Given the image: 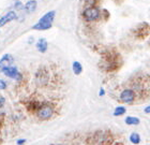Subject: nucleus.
<instances>
[{
	"mask_svg": "<svg viewBox=\"0 0 150 145\" xmlns=\"http://www.w3.org/2000/svg\"><path fill=\"white\" fill-rule=\"evenodd\" d=\"M0 84H1V89H6V82H4V81H3V80H1V81H0Z\"/></svg>",
	"mask_w": 150,
	"mask_h": 145,
	"instance_id": "nucleus-21",
	"label": "nucleus"
},
{
	"mask_svg": "<svg viewBox=\"0 0 150 145\" xmlns=\"http://www.w3.org/2000/svg\"><path fill=\"white\" fill-rule=\"evenodd\" d=\"M144 112H145V113H146V114H150V105H148V107H145Z\"/></svg>",
	"mask_w": 150,
	"mask_h": 145,
	"instance_id": "nucleus-23",
	"label": "nucleus"
},
{
	"mask_svg": "<svg viewBox=\"0 0 150 145\" xmlns=\"http://www.w3.org/2000/svg\"><path fill=\"white\" fill-rule=\"evenodd\" d=\"M125 123L129 126H135V125H139L141 123V120L138 117H135V116H127L125 119Z\"/></svg>",
	"mask_w": 150,
	"mask_h": 145,
	"instance_id": "nucleus-14",
	"label": "nucleus"
},
{
	"mask_svg": "<svg viewBox=\"0 0 150 145\" xmlns=\"http://www.w3.org/2000/svg\"><path fill=\"white\" fill-rule=\"evenodd\" d=\"M57 145H62V144H57Z\"/></svg>",
	"mask_w": 150,
	"mask_h": 145,
	"instance_id": "nucleus-27",
	"label": "nucleus"
},
{
	"mask_svg": "<svg viewBox=\"0 0 150 145\" xmlns=\"http://www.w3.org/2000/svg\"><path fill=\"white\" fill-rule=\"evenodd\" d=\"M104 94H105V92H104V89H103V88H101V89H100V92H99V95H100V96H104Z\"/></svg>",
	"mask_w": 150,
	"mask_h": 145,
	"instance_id": "nucleus-25",
	"label": "nucleus"
},
{
	"mask_svg": "<svg viewBox=\"0 0 150 145\" xmlns=\"http://www.w3.org/2000/svg\"><path fill=\"white\" fill-rule=\"evenodd\" d=\"M54 114V107L48 103H44L41 109L38 111V117L42 120H46V119H50V117L53 116Z\"/></svg>",
	"mask_w": 150,
	"mask_h": 145,
	"instance_id": "nucleus-6",
	"label": "nucleus"
},
{
	"mask_svg": "<svg viewBox=\"0 0 150 145\" xmlns=\"http://www.w3.org/2000/svg\"><path fill=\"white\" fill-rule=\"evenodd\" d=\"M1 71L2 73H4L6 76L9 77H12V79L15 80H21L22 79V74L18 72V70L16 67H2L1 68Z\"/></svg>",
	"mask_w": 150,
	"mask_h": 145,
	"instance_id": "nucleus-9",
	"label": "nucleus"
},
{
	"mask_svg": "<svg viewBox=\"0 0 150 145\" xmlns=\"http://www.w3.org/2000/svg\"><path fill=\"white\" fill-rule=\"evenodd\" d=\"M130 142L135 145L139 144L141 143V136L137 132H132L131 136H130Z\"/></svg>",
	"mask_w": 150,
	"mask_h": 145,
	"instance_id": "nucleus-16",
	"label": "nucleus"
},
{
	"mask_svg": "<svg viewBox=\"0 0 150 145\" xmlns=\"http://www.w3.org/2000/svg\"><path fill=\"white\" fill-rule=\"evenodd\" d=\"M14 6H15V9H21V8L23 6V4L19 0H15V2H14Z\"/></svg>",
	"mask_w": 150,
	"mask_h": 145,
	"instance_id": "nucleus-19",
	"label": "nucleus"
},
{
	"mask_svg": "<svg viewBox=\"0 0 150 145\" xmlns=\"http://www.w3.org/2000/svg\"><path fill=\"white\" fill-rule=\"evenodd\" d=\"M3 104H4V98L1 96V98H0V105H1V107H3Z\"/></svg>",
	"mask_w": 150,
	"mask_h": 145,
	"instance_id": "nucleus-24",
	"label": "nucleus"
},
{
	"mask_svg": "<svg viewBox=\"0 0 150 145\" xmlns=\"http://www.w3.org/2000/svg\"><path fill=\"white\" fill-rule=\"evenodd\" d=\"M72 68H73V72H74L75 75H79V74L83 72V67H81V63H78V61H74V63H73Z\"/></svg>",
	"mask_w": 150,
	"mask_h": 145,
	"instance_id": "nucleus-15",
	"label": "nucleus"
},
{
	"mask_svg": "<svg viewBox=\"0 0 150 145\" xmlns=\"http://www.w3.org/2000/svg\"><path fill=\"white\" fill-rule=\"evenodd\" d=\"M112 145H123V143H121V142H115V143H112Z\"/></svg>",
	"mask_w": 150,
	"mask_h": 145,
	"instance_id": "nucleus-26",
	"label": "nucleus"
},
{
	"mask_svg": "<svg viewBox=\"0 0 150 145\" xmlns=\"http://www.w3.org/2000/svg\"><path fill=\"white\" fill-rule=\"evenodd\" d=\"M125 113V107H117L114 111V116H121Z\"/></svg>",
	"mask_w": 150,
	"mask_h": 145,
	"instance_id": "nucleus-18",
	"label": "nucleus"
},
{
	"mask_svg": "<svg viewBox=\"0 0 150 145\" xmlns=\"http://www.w3.org/2000/svg\"><path fill=\"white\" fill-rule=\"evenodd\" d=\"M100 10L96 6H89L87 9H85L83 12V16L87 22H94L100 17Z\"/></svg>",
	"mask_w": 150,
	"mask_h": 145,
	"instance_id": "nucleus-5",
	"label": "nucleus"
},
{
	"mask_svg": "<svg viewBox=\"0 0 150 145\" xmlns=\"http://www.w3.org/2000/svg\"><path fill=\"white\" fill-rule=\"evenodd\" d=\"M37 6H38V3L35 0H30V1H28V2L26 3L25 8L28 12H33V11L37 9Z\"/></svg>",
	"mask_w": 150,
	"mask_h": 145,
	"instance_id": "nucleus-17",
	"label": "nucleus"
},
{
	"mask_svg": "<svg viewBox=\"0 0 150 145\" xmlns=\"http://www.w3.org/2000/svg\"><path fill=\"white\" fill-rule=\"evenodd\" d=\"M55 15H56V11H50V12L45 13L42 17L40 18V21L32 26V29L35 30H47V29L52 28L55 19Z\"/></svg>",
	"mask_w": 150,
	"mask_h": 145,
	"instance_id": "nucleus-3",
	"label": "nucleus"
},
{
	"mask_svg": "<svg viewBox=\"0 0 150 145\" xmlns=\"http://www.w3.org/2000/svg\"><path fill=\"white\" fill-rule=\"evenodd\" d=\"M16 17H17L16 13L14 12V11H10V12L6 13V15H3L2 17H1V22H0V25L4 26L6 24H8V23L12 22V21L16 19Z\"/></svg>",
	"mask_w": 150,
	"mask_h": 145,
	"instance_id": "nucleus-11",
	"label": "nucleus"
},
{
	"mask_svg": "<svg viewBox=\"0 0 150 145\" xmlns=\"http://www.w3.org/2000/svg\"><path fill=\"white\" fill-rule=\"evenodd\" d=\"M47 48H48V44H47V41L45 39H39V41L37 42V48L39 52L41 53H45L47 50Z\"/></svg>",
	"mask_w": 150,
	"mask_h": 145,
	"instance_id": "nucleus-12",
	"label": "nucleus"
},
{
	"mask_svg": "<svg viewBox=\"0 0 150 145\" xmlns=\"http://www.w3.org/2000/svg\"><path fill=\"white\" fill-rule=\"evenodd\" d=\"M42 105H43V104L41 103V102H39V101L31 100L26 104V107H27V110H28L29 112H31V113H38V111L40 110Z\"/></svg>",
	"mask_w": 150,
	"mask_h": 145,
	"instance_id": "nucleus-10",
	"label": "nucleus"
},
{
	"mask_svg": "<svg viewBox=\"0 0 150 145\" xmlns=\"http://www.w3.org/2000/svg\"><path fill=\"white\" fill-rule=\"evenodd\" d=\"M104 68L106 71H116L121 66V57L116 52H106L103 55Z\"/></svg>",
	"mask_w": 150,
	"mask_h": 145,
	"instance_id": "nucleus-2",
	"label": "nucleus"
},
{
	"mask_svg": "<svg viewBox=\"0 0 150 145\" xmlns=\"http://www.w3.org/2000/svg\"><path fill=\"white\" fill-rule=\"evenodd\" d=\"M25 142H26L25 139H21V140H18V141H17L16 143H17V145H23Z\"/></svg>",
	"mask_w": 150,
	"mask_h": 145,
	"instance_id": "nucleus-22",
	"label": "nucleus"
},
{
	"mask_svg": "<svg viewBox=\"0 0 150 145\" xmlns=\"http://www.w3.org/2000/svg\"><path fill=\"white\" fill-rule=\"evenodd\" d=\"M101 13H103V14H104V18H105V19H107L108 17H110V13L107 12V10H105V9L102 10V12H101Z\"/></svg>",
	"mask_w": 150,
	"mask_h": 145,
	"instance_id": "nucleus-20",
	"label": "nucleus"
},
{
	"mask_svg": "<svg viewBox=\"0 0 150 145\" xmlns=\"http://www.w3.org/2000/svg\"><path fill=\"white\" fill-rule=\"evenodd\" d=\"M86 142L88 145H112L114 143V138L107 130H97L88 136Z\"/></svg>",
	"mask_w": 150,
	"mask_h": 145,
	"instance_id": "nucleus-1",
	"label": "nucleus"
},
{
	"mask_svg": "<svg viewBox=\"0 0 150 145\" xmlns=\"http://www.w3.org/2000/svg\"><path fill=\"white\" fill-rule=\"evenodd\" d=\"M50 81V72L45 67H41L35 73V83L39 86H45Z\"/></svg>",
	"mask_w": 150,
	"mask_h": 145,
	"instance_id": "nucleus-4",
	"label": "nucleus"
},
{
	"mask_svg": "<svg viewBox=\"0 0 150 145\" xmlns=\"http://www.w3.org/2000/svg\"><path fill=\"white\" fill-rule=\"evenodd\" d=\"M134 35L138 39H145L150 35V25L147 23H142L134 29Z\"/></svg>",
	"mask_w": 150,
	"mask_h": 145,
	"instance_id": "nucleus-7",
	"label": "nucleus"
},
{
	"mask_svg": "<svg viewBox=\"0 0 150 145\" xmlns=\"http://www.w3.org/2000/svg\"><path fill=\"white\" fill-rule=\"evenodd\" d=\"M120 100H121V102L127 104L133 103L135 100V92L132 89H125L120 94Z\"/></svg>",
	"mask_w": 150,
	"mask_h": 145,
	"instance_id": "nucleus-8",
	"label": "nucleus"
},
{
	"mask_svg": "<svg viewBox=\"0 0 150 145\" xmlns=\"http://www.w3.org/2000/svg\"><path fill=\"white\" fill-rule=\"evenodd\" d=\"M14 61V58H13L12 55H10V54H6V55H3L2 58H1V68L2 67H9V65Z\"/></svg>",
	"mask_w": 150,
	"mask_h": 145,
	"instance_id": "nucleus-13",
	"label": "nucleus"
}]
</instances>
